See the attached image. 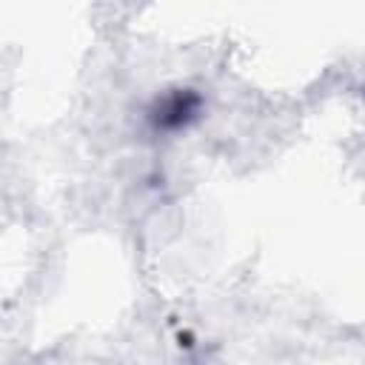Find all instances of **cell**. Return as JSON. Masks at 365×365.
Wrapping results in <instances>:
<instances>
[{"instance_id":"cell-1","label":"cell","mask_w":365,"mask_h":365,"mask_svg":"<svg viewBox=\"0 0 365 365\" xmlns=\"http://www.w3.org/2000/svg\"><path fill=\"white\" fill-rule=\"evenodd\" d=\"M197 108H200V97L188 88H182L177 94H168V97L157 100V108L151 111V120H154L157 128L171 131V128H182L197 114Z\"/></svg>"}]
</instances>
